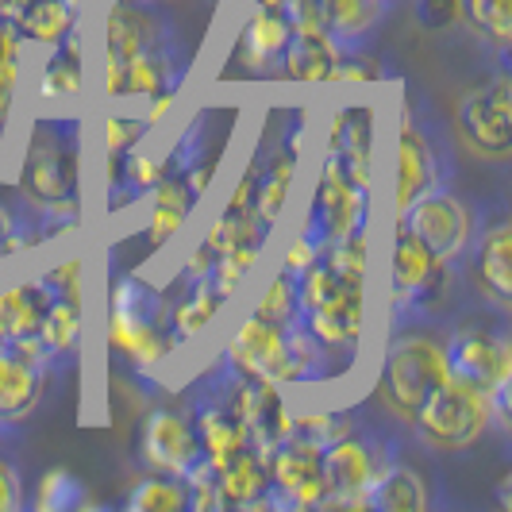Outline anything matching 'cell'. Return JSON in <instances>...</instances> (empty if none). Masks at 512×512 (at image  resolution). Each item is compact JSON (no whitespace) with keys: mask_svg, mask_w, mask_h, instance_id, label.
<instances>
[{"mask_svg":"<svg viewBox=\"0 0 512 512\" xmlns=\"http://www.w3.org/2000/svg\"><path fill=\"white\" fill-rule=\"evenodd\" d=\"M81 166V124L58 116L35 120L20 162V193L39 212V243L54 239L51 231H70L81 220Z\"/></svg>","mask_w":512,"mask_h":512,"instance_id":"1","label":"cell"},{"mask_svg":"<svg viewBox=\"0 0 512 512\" xmlns=\"http://www.w3.org/2000/svg\"><path fill=\"white\" fill-rule=\"evenodd\" d=\"M170 297L151 282H143L139 274L116 278L108 293V351L128 359L131 366H158L178 351L170 324Z\"/></svg>","mask_w":512,"mask_h":512,"instance_id":"2","label":"cell"},{"mask_svg":"<svg viewBox=\"0 0 512 512\" xmlns=\"http://www.w3.org/2000/svg\"><path fill=\"white\" fill-rule=\"evenodd\" d=\"M409 424L412 436L428 451H439V455L466 451L489 432V401L482 393H474L470 385L447 378L420 401Z\"/></svg>","mask_w":512,"mask_h":512,"instance_id":"3","label":"cell"},{"mask_svg":"<svg viewBox=\"0 0 512 512\" xmlns=\"http://www.w3.org/2000/svg\"><path fill=\"white\" fill-rule=\"evenodd\" d=\"M447 382V362H443V343L432 335H397L382 355V378H378V393H382L385 409L397 420L409 424L412 412L420 409V401Z\"/></svg>","mask_w":512,"mask_h":512,"instance_id":"4","label":"cell"},{"mask_svg":"<svg viewBox=\"0 0 512 512\" xmlns=\"http://www.w3.org/2000/svg\"><path fill=\"white\" fill-rule=\"evenodd\" d=\"M455 170V158L447 151V143L439 139V131L412 112V104L405 101L401 112V131H397V185H393V212L401 216L405 208L436 189L447 185V174Z\"/></svg>","mask_w":512,"mask_h":512,"instance_id":"5","label":"cell"},{"mask_svg":"<svg viewBox=\"0 0 512 512\" xmlns=\"http://www.w3.org/2000/svg\"><path fill=\"white\" fill-rule=\"evenodd\" d=\"M393 447L397 439L370 436L359 428L320 447V466L328 478V497L320 509H366V486Z\"/></svg>","mask_w":512,"mask_h":512,"instance_id":"6","label":"cell"},{"mask_svg":"<svg viewBox=\"0 0 512 512\" xmlns=\"http://www.w3.org/2000/svg\"><path fill=\"white\" fill-rule=\"evenodd\" d=\"M397 228L416 235L439 262H459L474 239V212L451 185H436L397 216Z\"/></svg>","mask_w":512,"mask_h":512,"instance_id":"7","label":"cell"},{"mask_svg":"<svg viewBox=\"0 0 512 512\" xmlns=\"http://www.w3.org/2000/svg\"><path fill=\"white\" fill-rule=\"evenodd\" d=\"M459 139L486 162L512 158V81L497 74L482 89H470L455 108Z\"/></svg>","mask_w":512,"mask_h":512,"instance_id":"8","label":"cell"},{"mask_svg":"<svg viewBox=\"0 0 512 512\" xmlns=\"http://www.w3.org/2000/svg\"><path fill=\"white\" fill-rule=\"evenodd\" d=\"M443 362H447V378L470 385L482 397H489L501 382H512L509 335L486 324H462L443 343Z\"/></svg>","mask_w":512,"mask_h":512,"instance_id":"9","label":"cell"},{"mask_svg":"<svg viewBox=\"0 0 512 512\" xmlns=\"http://www.w3.org/2000/svg\"><path fill=\"white\" fill-rule=\"evenodd\" d=\"M370 201L374 197L359 193L332 162L320 158V174H316V189H312V201H308L301 235H308L324 251V243L370 224Z\"/></svg>","mask_w":512,"mask_h":512,"instance_id":"10","label":"cell"},{"mask_svg":"<svg viewBox=\"0 0 512 512\" xmlns=\"http://www.w3.org/2000/svg\"><path fill=\"white\" fill-rule=\"evenodd\" d=\"M220 359L251 374V378H262V382L274 385H301V374H297V359H293V343H289V328H278V324H266L258 316H247L235 335L228 339L224 355Z\"/></svg>","mask_w":512,"mask_h":512,"instance_id":"11","label":"cell"},{"mask_svg":"<svg viewBox=\"0 0 512 512\" xmlns=\"http://www.w3.org/2000/svg\"><path fill=\"white\" fill-rule=\"evenodd\" d=\"M270 470V505L274 509H320L328 497V478L320 466V451L301 439L285 436L278 447L266 451Z\"/></svg>","mask_w":512,"mask_h":512,"instance_id":"12","label":"cell"},{"mask_svg":"<svg viewBox=\"0 0 512 512\" xmlns=\"http://www.w3.org/2000/svg\"><path fill=\"white\" fill-rule=\"evenodd\" d=\"M324 162H332L359 193L374 197V108L366 101L343 104L332 116Z\"/></svg>","mask_w":512,"mask_h":512,"instance_id":"13","label":"cell"},{"mask_svg":"<svg viewBox=\"0 0 512 512\" xmlns=\"http://www.w3.org/2000/svg\"><path fill=\"white\" fill-rule=\"evenodd\" d=\"M139 459L147 462L154 474L181 478L193 462L201 459V443H197L189 412L154 409L143 420V432H139Z\"/></svg>","mask_w":512,"mask_h":512,"instance_id":"14","label":"cell"},{"mask_svg":"<svg viewBox=\"0 0 512 512\" xmlns=\"http://www.w3.org/2000/svg\"><path fill=\"white\" fill-rule=\"evenodd\" d=\"M297 324L305 328L312 339H320L332 351H347L355 355L366 328V285H343L332 301L316 308H305L297 316Z\"/></svg>","mask_w":512,"mask_h":512,"instance_id":"15","label":"cell"},{"mask_svg":"<svg viewBox=\"0 0 512 512\" xmlns=\"http://www.w3.org/2000/svg\"><path fill=\"white\" fill-rule=\"evenodd\" d=\"M289 43V24H285L282 8H251V16L239 27L235 39V62L243 74L270 81L282 74V54Z\"/></svg>","mask_w":512,"mask_h":512,"instance_id":"16","label":"cell"},{"mask_svg":"<svg viewBox=\"0 0 512 512\" xmlns=\"http://www.w3.org/2000/svg\"><path fill=\"white\" fill-rule=\"evenodd\" d=\"M443 266L416 235L397 228L393 239V258H389V305H393V324H412V308L416 297L424 293V285L436 278Z\"/></svg>","mask_w":512,"mask_h":512,"instance_id":"17","label":"cell"},{"mask_svg":"<svg viewBox=\"0 0 512 512\" xmlns=\"http://www.w3.org/2000/svg\"><path fill=\"white\" fill-rule=\"evenodd\" d=\"M432 505L428 497V482L424 474L401 459V443L382 459V466L374 470L370 486H366V509L374 512H424Z\"/></svg>","mask_w":512,"mask_h":512,"instance_id":"18","label":"cell"},{"mask_svg":"<svg viewBox=\"0 0 512 512\" xmlns=\"http://www.w3.org/2000/svg\"><path fill=\"white\" fill-rule=\"evenodd\" d=\"M158 178H162V158L143 151V143L124 154H104V208H108V216L151 197Z\"/></svg>","mask_w":512,"mask_h":512,"instance_id":"19","label":"cell"},{"mask_svg":"<svg viewBox=\"0 0 512 512\" xmlns=\"http://www.w3.org/2000/svg\"><path fill=\"white\" fill-rule=\"evenodd\" d=\"M393 0H316L320 27L339 51H362L389 16Z\"/></svg>","mask_w":512,"mask_h":512,"instance_id":"20","label":"cell"},{"mask_svg":"<svg viewBox=\"0 0 512 512\" xmlns=\"http://www.w3.org/2000/svg\"><path fill=\"white\" fill-rule=\"evenodd\" d=\"M270 470L266 451L247 447L228 466L216 470V501L220 509H270Z\"/></svg>","mask_w":512,"mask_h":512,"instance_id":"21","label":"cell"},{"mask_svg":"<svg viewBox=\"0 0 512 512\" xmlns=\"http://www.w3.org/2000/svg\"><path fill=\"white\" fill-rule=\"evenodd\" d=\"M474 282L493 305H512V228L501 220L474 247Z\"/></svg>","mask_w":512,"mask_h":512,"instance_id":"22","label":"cell"},{"mask_svg":"<svg viewBox=\"0 0 512 512\" xmlns=\"http://www.w3.org/2000/svg\"><path fill=\"white\" fill-rule=\"evenodd\" d=\"M81 335H85V305H74V301H47V312L39 320V347L47 355V366L51 374H62L70 370L77 359V347H81Z\"/></svg>","mask_w":512,"mask_h":512,"instance_id":"23","label":"cell"},{"mask_svg":"<svg viewBox=\"0 0 512 512\" xmlns=\"http://www.w3.org/2000/svg\"><path fill=\"white\" fill-rule=\"evenodd\" d=\"M77 20H81V8L70 0H20L12 12L20 39L35 43V47H54V43L77 35Z\"/></svg>","mask_w":512,"mask_h":512,"instance_id":"24","label":"cell"},{"mask_svg":"<svg viewBox=\"0 0 512 512\" xmlns=\"http://www.w3.org/2000/svg\"><path fill=\"white\" fill-rule=\"evenodd\" d=\"M335 58H339V47L324 31H289L278 77L297 81V85H324V81H332Z\"/></svg>","mask_w":512,"mask_h":512,"instance_id":"25","label":"cell"},{"mask_svg":"<svg viewBox=\"0 0 512 512\" xmlns=\"http://www.w3.org/2000/svg\"><path fill=\"white\" fill-rule=\"evenodd\" d=\"M197 201H201V197L185 185V178L162 170L158 185L151 189V212H147V235H151L154 251H158V247H166V243L185 228V220L193 216Z\"/></svg>","mask_w":512,"mask_h":512,"instance_id":"26","label":"cell"},{"mask_svg":"<svg viewBox=\"0 0 512 512\" xmlns=\"http://www.w3.org/2000/svg\"><path fill=\"white\" fill-rule=\"evenodd\" d=\"M47 293L35 282H12L0 285V351L27 343L39 332V320L47 312Z\"/></svg>","mask_w":512,"mask_h":512,"instance_id":"27","label":"cell"},{"mask_svg":"<svg viewBox=\"0 0 512 512\" xmlns=\"http://www.w3.org/2000/svg\"><path fill=\"white\" fill-rule=\"evenodd\" d=\"M51 382L47 370L0 351V428L20 424L27 412L39 405L43 385Z\"/></svg>","mask_w":512,"mask_h":512,"instance_id":"28","label":"cell"},{"mask_svg":"<svg viewBox=\"0 0 512 512\" xmlns=\"http://www.w3.org/2000/svg\"><path fill=\"white\" fill-rule=\"evenodd\" d=\"M85 89V58H81V47H77V35L54 43L51 54L43 58L39 66V77H35V93L43 101H74Z\"/></svg>","mask_w":512,"mask_h":512,"instance_id":"29","label":"cell"},{"mask_svg":"<svg viewBox=\"0 0 512 512\" xmlns=\"http://www.w3.org/2000/svg\"><path fill=\"white\" fill-rule=\"evenodd\" d=\"M224 305V297L212 289V285L201 278V282H189L181 285V297L174 301L170 297V312H166V324H170V335H174V343H189L193 335H201L212 324V316L220 312Z\"/></svg>","mask_w":512,"mask_h":512,"instance_id":"30","label":"cell"},{"mask_svg":"<svg viewBox=\"0 0 512 512\" xmlns=\"http://www.w3.org/2000/svg\"><path fill=\"white\" fill-rule=\"evenodd\" d=\"M128 512H189V486L174 474H147L124 497Z\"/></svg>","mask_w":512,"mask_h":512,"instance_id":"31","label":"cell"},{"mask_svg":"<svg viewBox=\"0 0 512 512\" xmlns=\"http://www.w3.org/2000/svg\"><path fill=\"white\" fill-rule=\"evenodd\" d=\"M459 20H466V27L478 39H486L497 54H509V43H512L509 0H459Z\"/></svg>","mask_w":512,"mask_h":512,"instance_id":"32","label":"cell"},{"mask_svg":"<svg viewBox=\"0 0 512 512\" xmlns=\"http://www.w3.org/2000/svg\"><path fill=\"white\" fill-rule=\"evenodd\" d=\"M270 224H262L255 212H228V208H220V216L212 220V228L205 235V247L212 255H220V251H231V247H247V243H255V247H266V239H270Z\"/></svg>","mask_w":512,"mask_h":512,"instance_id":"33","label":"cell"},{"mask_svg":"<svg viewBox=\"0 0 512 512\" xmlns=\"http://www.w3.org/2000/svg\"><path fill=\"white\" fill-rule=\"evenodd\" d=\"M320 262L332 270L335 278L366 285V274H370V235H366V228H355L332 239V243H324Z\"/></svg>","mask_w":512,"mask_h":512,"instance_id":"34","label":"cell"},{"mask_svg":"<svg viewBox=\"0 0 512 512\" xmlns=\"http://www.w3.org/2000/svg\"><path fill=\"white\" fill-rule=\"evenodd\" d=\"M251 316L258 320H266V324H278V328H289V324H297V316H301V301H297V278L289 274V270H278L274 274V282L262 289V297H258V305Z\"/></svg>","mask_w":512,"mask_h":512,"instance_id":"35","label":"cell"},{"mask_svg":"<svg viewBox=\"0 0 512 512\" xmlns=\"http://www.w3.org/2000/svg\"><path fill=\"white\" fill-rule=\"evenodd\" d=\"M266 247H255V243H247V247H231V251H220V255H212V266H208V278L205 282L228 301L231 293L239 289V285L247 282V274L255 270L258 255H262Z\"/></svg>","mask_w":512,"mask_h":512,"instance_id":"36","label":"cell"},{"mask_svg":"<svg viewBox=\"0 0 512 512\" xmlns=\"http://www.w3.org/2000/svg\"><path fill=\"white\" fill-rule=\"evenodd\" d=\"M351 428H359L351 420V412H301V416H289V439H301L308 447H328L332 439L347 436Z\"/></svg>","mask_w":512,"mask_h":512,"instance_id":"37","label":"cell"},{"mask_svg":"<svg viewBox=\"0 0 512 512\" xmlns=\"http://www.w3.org/2000/svg\"><path fill=\"white\" fill-rule=\"evenodd\" d=\"M85 501H89V493H85V482H81V478H74L70 470H47V474L39 478V486H35L31 509L66 512V509L85 505Z\"/></svg>","mask_w":512,"mask_h":512,"instance_id":"38","label":"cell"},{"mask_svg":"<svg viewBox=\"0 0 512 512\" xmlns=\"http://www.w3.org/2000/svg\"><path fill=\"white\" fill-rule=\"evenodd\" d=\"M81 282H85V262H81V258H62L58 266H51L47 274L35 278V285H39L51 301H74V305H85Z\"/></svg>","mask_w":512,"mask_h":512,"instance_id":"39","label":"cell"},{"mask_svg":"<svg viewBox=\"0 0 512 512\" xmlns=\"http://www.w3.org/2000/svg\"><path fill=\"white\" fill-rule=\"evenodd\" d=\"M147 135H151V124H147V120H131V116H104V124H101L104 154L131 151V147H139Z\"/></svg>","mask_w":512,"mask_h":512,"instance_id":"40","label":"cell"},{"mask_svg":"<svg viewBox=\"0 0 512 512\" xmlns=\"http://www.w3.org/2000/svg\"><path fill=\"white\" fill-rule=\"evenodd\" d=\"M332 81H339V85H374V81H382V62L366 47L362 51H339Z\"/></svg>","mask_w":512,"mask_h":512,"instance_id":"41","label":"cell"},{"mask_svg":"<svg viewBox=\"0 0 512 512\" xmlns=\"http://www.w3.org/2000/svg\"><path fill=\"white\" fill-rule=\"evenodd\" d=\"M24 474H20V466L8 459V455H0V512H16L24 509Z\"/></svg>","mask_w":512,"mask_h":512,"instance_id":"42","label":"cell"},{"mask_svg":"<svg viewBox=\"0 0 512 512\" xmlns=\"http://www.w3.org/2000/svg\"><path fill=\"white\" fill-rule=\"evenodd\" d=\"M416 16L428 31L459 24V0H416Z\"/></svg>","mask_w":512,"mask_h":512,"instance_id":"43","label":"cell"},{"mask_svg":"<svg viewBox=\"0 0 512 512\" xmlns=\"http://www.w3.org/2000/svg\"><path fill=\"white\" fill-rule=\"evenodd\" d=\"M316 258H320V247H316V243H312V239H308V235H297V239H293V243H289V247H285L282 270H289V274H293V278H297V274H301V270H305V266H312V262H316Z\"/></svg>","mask_w":512,"mask_h":512,"instance_id":"44","label":"cell"},{"mask_svg":"<svg viewBox=\"0 0 512 512\" xmlns=\"http://www.w3.org/2000/svg\"><path fill=\"white\" fill-rule=\"evenodd\" d=\"M20 77H24V62H0V124L12 112V101L20 93Z\"/></svg>","mask_w":512,"mask_h":512,"instance_id":"45","label":"cell"},{"mask_svg":"<svg viewBox=\"0 0 512 512\" xmlns=\"http://www.w3.org/2000/svg\"><path fill=\"white\" fill-rule=\"evenodd\" d=\"M208 266H212V251H208L205 243L189 255V262H185V270H181V285H189V282H201V278H208Z\"/></svg>","mask_w":512,"mask_h":512,"instance_id":"46","label":"cell"},{"mask_svg":"<svg viewBox=\"0 0 512 512\" xmlns=\"http://www.w3.org/2000/svg\"><path fill=\"white\" fill-rule=\"evenodd\" d=\"M247 4H251V8H255V4L258 8H282L285 0H247Z\"/></svg>","mask_w":512,"mask_h":512,"instance_id":"47","label":"cell"},{"mask_svg":"<svg viewBox=\"0 0 512 512\" xmlns=\"http://www.w3.org/2000/svg\"><path fill=\"white\" fill-rule=\"evenodd\" d=\"M131 4H143V8H154V4H158V0H131Z\"/></svg>","mask_w":512,"mask_h":512,"instance_id":"48","label":"cell"},{"mask_svg":"<svg viewBox=\"0 0 512 512\" xmlns=\"http://www.w3.org/2000/svg\"><path fill=\"white\" fill-rule=\"evenodd\" d=\"M0 432H4V428H0Z\"/></svg>","mask_w":512,"mask_h":512,"instance_id":"49","label":"cell"}]
</instances>
